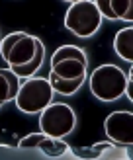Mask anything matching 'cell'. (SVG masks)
I'll return each mask as SVG.
<instances>
[{
  "instance_id": "obj_1",
  "label": "cell",
  "mask_w": 133,
  "mask_h": 160,
  "mask_svg": "<svg viewBox=\"0 0 133 160\" xmlns=\"http://www.w3.org/2000/svg\"><path fill=\"white\" fill-rule=\"evenodd\" d=\"M127 76L115 65H102L90 74V90L102 102H114L125 92Z\"/></svg>"
},
{
  "instance_id": "obj_2",
  "label": "cell",
  "mask_w": 133,
  "mask_h": 160,
  "mask_svg": "<svg viewBox=\"0 0 133 160\" xmlns=\"http://www.w3.org/2000/svg\"><path fill=\"white\" fill-rule=\"evenodd\" d=\"M102 26V16L90 0H80L69 6L65 14V28L76 37H92Z\"/></svg>"
},
{
  "instance_id": "obj_3",
  "label": "cell",
  "mask_w": 133,
  "mask_h": 160,
  "mask_svg": "<svg viewBox=\"0 0 133 160\" xmlns=\"http://www.w3.org/2000/svg\"><path fill=\"white\" fill-rule=\"evenodd\" d=\"M39 43L41 41L37 37L26 33V31H14L0 41V53H2V59L10 65V68L23 67L35 59Z\"/></svg>"
},
{
  "instance_id": "obj_4",
  "label": "cell",
  "mask_w": 133,
  "mask_h": 160,
  "mask_svg": "<svg viewBox=\"0 0 133 160\" xmlns=\"http://www.w3.org/2000/svg\"><path fill=\"white\" fill-rule=\"evenodd\" d=\"M86 53L80 47L63 45L51 57V74L63 80H76L86 78Z\"/></svg>"
},
{
  "instance_id": "obj_5",
  "label": "cell",
  "mask_w": 133,
  "mask_h": 160,
  "mask_svg": "<svg viewBox=\"0 0 133 160\" xmlns=\"http://www.w3.org/2000/svg\"><path fill=\"white\" fill-rule=\"evenodd\" d=\"M51 98H53V90L49 86V80L29 78L20 86L14 100L23 113H41L51 103Z\"/></svg>"
},
{
  "instance_id": "obj_6",
  "label": "cell",
  "mask_w": 133,
  "mask_h": 160,
  "mask_svg": "<svg viewBox=\"0 0 133 160\" xmlns=\"http://www.w3.org/2000/svg\"><path fill=\"white\" fill-rule=\"evenodd\" d=\"M74 111L67 103H49L39 117L41 133L53 139H61L74 129Z\"/></svg>"
},
{
  "instance_id": "obj_7",
  "label": "cell",
  "mask_w": 133,
  "mask_h": 160,
  "mask_svg": "<svg viewBox=\"0 0 133 160\" xmlns=\"http://www.w3.org/2000/svg\"><path fill=\"white\" fill-rule=\"evenodd\" d=\"M106 135L117 145L129 147L133 142V113L131 111H114L106 117Z\"/></svg>"
},
{
  "instance_id": "obj_8",
  "label": "cell",
  "mask_w": 133,
  "mask_h": 160,
  "mask_svg": "<svg viewBox=\"0 0 133 160\" xmlns=\"http://www.w3.org/2000/svg\"><path fill=\"white\" fill-rule=\"evenodd\" d=\"M18 90H20V78L10 68H0V108L6 102L14 100Z\"/></svg>"
},
{
  "instance_id": "obj_9",
  "label": "cell",
  "mask_w": 133,
  "mask_h": 160,
  "mask_svg": "<svg viewBox=\"0 0 133 160\" xmlns=\"http://www.w3.org/2000/svg\"><path fill=\"white\" fill-rule=\"evenodd\" d=\"M114 51L123 61H133V28H123L114 37Z\"/></svg>"
},
{
  "instance_id": "obj_10",
  "label": "cell",
  "mask_w": 133,
  "mask_h": 160,
  "mask_svg": "<svg viewBox=\"0 0 133 160\" xmlns=\"http://www.w3.org/2000/svg\"><path fill=\"white\" fill-rule=\"evenodd\" d=\"M43 59H45V47H43V43H39L37 53H35V59H33V61L28 62V65H23V67H12L10 70H12V72L18 76V78H29L31 74H35L37 70L41 68Z\"/></svg>"
},
{
  "instance_id": "obj_11",
  "label": "cell",
  "mask_w": 133,
  "mask_h": 160,
  "mask_svg": "<svg viewBox=\"0 0 133 160\" xmlns=\"http://www.w3.org/2000/svg\"><path fill=\"white\" fill-rule=\"evenodd\" d=\"M108 10L112 14V20H133V0H110Z\"/></svg>"
},
{
  "instance_id": "obj_12",
  "label": "cell",
  "mask_w": 133,
  "mask_h": 160,
  "mask_svg": "<svg viewBox=\"0 0 133 160\" xmlns=\"http://www.w3.org/2000/svg\"><path fill=\"white\" fill-rule=\"evenodd\" d=\"M84 78H76V80H63V78H57L55 74H49V86L53 92H59L63 96H70L74 94L78 88L82 86Z\"/></svg>"
},
{
  "instance_id": "obj_13",
  "label": "cell",
  "mask_w": 133,
  "mask_h": 160,
  "mask_svg": "<svg viewBox=\"0 0 133 160\" xmlns=\"http://www.w3.org/2000/svg\"><path fill=\"white\" fill-rule=\"evenodd\" d=\"M37 148H41L47 156L57 158V156H63V154H65L69 147H67V142H63L61 139H53V137H47V135H45V139L39 142Z\"/></svg>"
},
{
  "instance_id": "obj_14",
  "label": "cell",
  "mask_w": 133,
  "mask_h": 160,
  "mask_svg": "<svg viewBox=\"0 0 133 160\" xmlns=\"http://www.w3.org/2000/svg\"><path fill=\"white\" fill-rule=\"evenodd\" d=\"M112 145H108V142H96V145H92V147H73L70 148V152H73L74 156L78 158H84V160H94V158H98L104 150H108Z\"/></svg>"
},
{
  "instance_id": "obj_15",
  "label": "cell",
  "mask_w": 133,
  "mask_h": 160,
  "mask_svg": "<svg viewBox=\"0 0 133 160\" xmlns=\"http://www.w3.org/2000/svg\"><path fill=\"white\" fill-rule=\"evenodd\" d=\"M43 139H45L43 133H31V135H28V137H23L20 141V147L22 148H35V147H39V142Z\"/></svg>"
},
{
  "instance_id": "obj_16",
  "label": "cell",
  "mask_w": 133,
  "mask_h": 160,
  "mask_svg": "<svg viewBox=\"0 0 133 160\" xmlns=\"http://www.w3.org/2000/svg\"><path fill=\"white\" fill-rule=\"evenodd\" d=\"M65 2H69V4H74V2H80V0H65Z\"/></svg>"
}]
</instances>
